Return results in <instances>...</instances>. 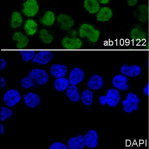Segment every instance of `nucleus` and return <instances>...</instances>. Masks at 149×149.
Wrapping results in <instances>:
<instances>
[{
  "label": "nucleus",
  "mask_w": 149,
  "mask_h": 149,
  "mask_svg": "<svg viewBox=\"0 0 149 149\" xmlns=\"http://www.w3.org/2000/svg\"><path fill=\"white\" fill-rule=\"evenodd\" d=\"M78 33L81 38L87 37L88 40L93 43L97 42L100 34V31L88 24H82L79 29Z\"/></svg>",
  "instance_id": "f257e3e1"
},
{
  "label": "nucleus",
  "mask_w": 149,
  "mask_h": 149,
  "mask_svg": "<svg viewBox=\"0 0 149 149\" xmlns=\"http://www.w3.org/2000/svg\"><path fill=\"white\" fill-rule=\"evenodd\" d=\"M139 102L140 100L136 94L133 93H128L126 99L122 102L124 111L129 113L133 111L137 110Z\"/></svg>",
  "instance_id": "f03ea898"
},
{
  "label": "nucleus",
  "mask_w": 149,
  "mask_h": 149,
  "mask_svg": "<svg viewBox=\"0 0 149 149\" xmlns=\"http://www.w3.org/2000/svg\"><path fill=\"white\" fill-rule=\"evenodd\" d=\"M39 10L36 0H26L23 3L22 12L28 17H34Z\"/></svg>",
  "instance_id": "7ed1b4c3"
},
{
  "label": "nucleus",
  "mask_w": 149,
  "mask_h": 149,
  "mask_svg": "<svg viewBox=\"0 0 149 149\" xmlns=\"http://www.w3.org/2000/svg\"><path fill=\"white\" fill-rule=\"evenodd\" d=\"M21 100V95L17 90L12 89L9 90L3 95V100L6 105L13 107Z\"/></svg>",
  "instance_id": "20e7f679"
},
{
  "label": "nucleus",
  "mask_w": 149,
  "mask_h": 149,
  "mask_svg": "<svg viewBox=\"0 0 149 149\" xmlns=\"http://www.w3.org/2000/svg\"><path fill=\"white\" fill-rule=\"evenodd\" d=\"M61 45L65 49H78L81 47L83 42L78 37L65 36L62 40Z\"/></svg>",
  "instance_id": "39448f33"
},
{
  "label": "nucleus",
  "mask_w": 149,
  "mask_h": 149,
  "mask_svg": "<svg viewBox=\"0 0 149 149\" xmlns=\"http://www.w3.org/2000/svg\"><path fill=\"white\" fill-rule=\"evenodd\" d=\"M29 77L32 79H35L40 85H46L49 80V76L46 72L39 69H34L31 70L29 73Z\"/></svg>",
  "instance_id": "423d86ee"
},
{
  "label": "nucleus",
  "mask_w": 149,
  "mask_h": 149,
  "mask_svg": "<svg viewBox=\"0 0 149 149\" xmlns=\"http://www.w3.org/2000/svg\"><path fill=\"white\" fill-rule=\"evenodd\" d=\"M53 54L50 51L43 50L36 54L32 62L41 65H46L52 59Z\"/></svg>",
  "instance_id": "0eeeda50"
},
{
  "label": "nucleus",
  "mask_w": 149,
  "mask_h": 149,
  "mask_svg": "<svg viewBox=\"0 0 149 149\" xmlns=\"http://www.w3.org/2000/svg\"><path fill=\"white\" fill-rule=\"evenodd\" d=\"M128 81V79L125 75L118 74L113 78L112 84L115 88L121 91H125L129 88V86L127 84Z\"/></svg>",
  "instance_id": "6e6552de"
},
{
  "label": "nucleus",
  "mask_w": 149,
  "mask_h": 149,
  "mask_svg": "<svg viewBox=\"0 0 149 149\" xmlns=\"http://www.w3.org/2000/svg\"><path fill=\"white\" fill-rule=\"evenodd\" d=\"M57 21L61 24V29L62 31H69L74 24V20L66 14H60L58 15Z\"/></svg>",
  "instance_id": "1a4fd4ad"
},
{
  "label": "nucleus",
  "mask_w": 149,
  "mask_h": 149,
  "mask_svg": "<svg viewBox=\"0 0 149 149\" xmlns=\"http://www.w3.org/2000/svg\"><path fill=\"white\" fill-rule=\"evenodd\" d=\"M85 145L90 148H95L98 145V134L94 130H90L84 136Z\"/></svg>",
  "instance_id": "9d476101"
},
{
  "label": "nucleus",
  "mask_w": 149,
  "mask_h": 149,
  "mask_svg": "<svg viewBox=\"0 0 149 149\" xmlns=\"http://www.w3.org/2000/svg\"><path fill=\"white\" fill-rule=\"evenodd\" d=\"M120 71L122 74L125 76L136 77L140 74L141 69L139 66L136 65L128 66L126 64H124L121 67Z\"/></svg>",
  "instance_id": "9b49d317"
},
{
  "label": "nucleus",
  "mask_w": 149,
  "mask_h": 149,
  "mask_svg": "<svg viewBox=\"0 0 149 149\" xmlns=\"http://www.w3.org/2000/svg\"><path fill=\"white\" fill-rule=\"evenodd\" d=\"M84 73L83 71L79 68H74L70 72L69 76L70 84L76 86L80 83L83 80Z\"/></svg>",
  "instance_id": "f8f14e48"
},
{
  "label": "nucleus",
  "mask_w": 149,
  "mask_h": 149,
  "mask_svg": "<svg viewBox=\"0 0 149 149\" xmlns=\"http://www.w3.org/2000/svg\"><path fill=\"white\" fill-rule=\"evenodd\" d=\"M107 104L110 107H114L118 104L120 100V93L116 89L111 88L107 92L106 95Z\"/></svg>",
  "instance_id": "ddd939ff"
},
{
  "label": "nucleus",
  "mask_w": 149,
  "mask_h": 149,
  "mask_svg": "<svg viewBox=\"0 0 149 149\" xmlns=\"http://www.w3.org/2000/svg\"><path fill=\"white\" fill-rule=\"evenodd\" d=\"M113 15L111 9L109 7H104L100 8L97 13L96 19L98 22H107L110 20Z\"/></svg>",
  "instance_id": "4468645a"
},
{
  "label": "nucleus",
  "mask_w": 149,
  "mask_h": 149,
  "mask_svg": "<svg viewBox=\"0 0 149 149\" xmlns=\"http://www.w3.org/2000/svg\"><path fill=\"white\" fill-rule=\"evenodd\" d=\"M12 39L15 41H17V47L18 49H22L26 47L29 44V38L24 36L22 32L17 31L14 33Z\"/></svg>",
  "instance_id": "2eb2a0df"
},
{
  "label": "nucleus",
  "mask_w": 149,
  "mask_h": 149,
  "mask_svg": "<svg viewBox=\"0 0 149 149\" xmlns=\"http://www.w3.org/2000/svg\"><path fill=\"white\" fill-rule=\"evenodd\" d=\"M24 100L26 105L30 108H35L39 105L40 102L39 95L33 93H29L24 95Z\"/></svg>",
  "instance_id": "dca6fc26"
},
{
  "label": "nucleus",
  "mask_w": 149,
  "mask_h": 149,
  "mask_svg": "<svg viewBox=\"0 0 149 149\" xmlns=\"http://www.w3.org/2000/svg\"><path fill=\"white\" fill-rule=\"evenodd\" d=\"M85 147L84 138L82 135L71 138L68 141V148L69 149H83Z\"/></svg>",
  "instance_id": "f3484780"
},
{
  "label": "nucleus",
  "mask_w": 149,
  "mask_h": 149,
  "mask_svg": "<svg viewBox=\"0 0 149 149\" xmlns=\"http://www.w3.org/2000/svg\"><path fill=\"white\" fill-rule=\"evenodd\" d=\"M24 31L27 36H34L38 31V24L33 19H28L24 24Z\"/></svg>",
  "instance_id": "a211bd4d"
},
{
  "label": "nucleus",
  "mask_w": 149,
  "mask_h": 149,
  "mask_svg": "<svg viewBox=\"0 0 149 149\" xmlns=\"http://www.w3.org/2000/svg\"><path fill=\"white\" fill-rule=\"evenodd\" d=\"M50 71L52 75L55 78H62L67 74V68L64 65L54 64L51 66Z\"/></svg>",
  "instance_id": "6ab92c4d"
},
{
  "label": "nucleus",
  "mask_w": 149,
  "mask_h": 149,
  "mask_svg": "<svg viewBox=\"0 0 149 149\" xmlns=\"http://www.w3.org/2000/svg\"><path fill=\"white\" fill-rule=\"evenodd\" d=\"M84 7L91 14L97 13L100 9V2L97 0H85Z\"/></svg>",
  "instance_id": "aec40b11"
},
{
  "label": "nucleus",
  "mask_w": 149,
  "mask_h": 149,
  "mask_svg": "<svg viewBox=\"0 0 149 149\" xmlns=\"http://www.w3.org/2000/svg\"><path fill=\"white\" fill-rule=\"evenodd\" d=\"M103 85V79L97 74H93L88 83V86L92 90H99Z\"/></svg>",
  "instance_id": "412c9836"
},
{
  "label": "nucleus",
  "mask_w": 149,
  "mask_h": 149,
  "mask_svg": "<svg viewBox=\"0 0 149 149\" xmlns=\"http://www.w3.org/2000/svg\"><path fill=\"white\" fill-rule=\"evenodd\" d=\"M56 20L55 15L53 12L51 10L46 11L42 19H40L41 24L46 26H50L54 24Z\"/></svg>",
  "instance_id": "4be33fe9"
},
{
  "label": "nucleus",
  "mask_w": 149,
  "mask_h": 149,
  "mask_svg": "<svg viewBox=\"0 0 149 149\" xmlns=\"http://www.w3.org/2000/svg\"><path fill=\"white\" fill-rule=\"evenodd\" d=\"M23 23L22 15L19 12H14L11 15L10 27L12 29H17L20 27Z\"/></svg>",
  "instance_id": "5701e85b"
},
{
  "label": "nucleus",
  "mask_w": 149,
  "mask_h": 149,
  "mask_svg": "<svg viewBox=\"0 0 149 149\" xmlns=\"http://www.w3.org/2000/svg\"><path fill=\"white\" fill-rule=\"evenodd\" d=\"M66 94L70 100L73 102H78L80 100V93L79 90L76 86L71 85L69 86L67 90Z\"/></svg>",
  "instance_id": "b1692460"
},
{
  "label": "nucleus",
  "mask_w": 149,
  "mask_h": 149,
  "mask_svg": "<svg viewBox=\"0 0 149 149\" xmlns=\"http://www.w3.org/2000/svg\"><path fill=\"white\" fill-rule=\"evenodd\" d=\"M69 84V80L67 78H57L54 81L55 88L59 92H63L68 88Z\"/></svg>",
  "instance_id": "393cba45"
},
{
  "label": "nucleus",
  "mask_w": 149,
  "mask_h": 149,
  "mask_svg": "<svg viewBox=\"0 0 149 149\" xmlns=\"http://www.w3.org/2000/svg\"><path fill=\"white\" fill-rule=\"evenodd\" d=\"M39 37L41 41L44 44H50L54 38L51 34H49L46 29H42L39 32Z\"/></svg>",
  "instance_id": "a878e982"
},
{
  "label": "nucleus",
  "mask_w": 149,
  "mask_h": 149,
  "mask_svg": "<svg viewBox=\"0 0 149 149\" xmlns=\"http://www.w3.org/2000/svg\"><path fill=\"white\" fill-rule=\"evenodd\" d=\"M81 101L85 105L92 104L93 102V93L92 91L86 90L84 91L81 95Z\"/></svg>",
  "instance_id": "bb28decb"
},
{
  "label": "nucleus",
  "mask_w": 149,
  "mask_h": 149,
  "mask_svg": "<svg viewBox=\"0 0 149 149\" xmlns=\"http://www.w3.org/2000/svg\"><path fill=\"white\" fill-rule=\"evenodd\" d=\"M19 52L22 60L25 62H29L33 59L36 55L34 50H21Z\"/></svg>",
  "instance_id": "cd10ccee"
},
{
  "label": "nucleus",
  "mask_w": 149,
  "mask_h": 149,
  "mask_svg": "<svg viewBox=\"0 0 149 149\" xmlns=\"http://www.w3.org/2000/svg\"><path fill=\"white\" fill-rule=\"evenodd\" d=\"M131 36L135 40H141L144 38L145 34L138 29H135L131 32Z\"/></svg>",
  "instance_id": "c85d7f7f"
},
{
  "label": "nucleus",
  "mask_w": 149,
  "mask_h": 149,
  "mask_svg": "<svg viewBox=\"0 0 149 149\" xmlns=\"http://www.w3.org/2000/svg\"><path fill=\"white\" fill-rule=\"evenodd\" d=\"M13 114V111L10 109L5 107H1V121H3L8 118L12 117Z\"/></svg>",
  "instance_id": "c756f323"
},
{
  "label": "nucleus",
  "mask_w": 149,
  "mask_h": 149,
  "mask_svg": "<svg viewBox=\"0 0 149 149\" xmlns=\"http://www.w3.org/2000/svg\"><path fill=\"white\" fill-rule=\"evenodd\" d=\"M32 84H33V80L32 79L30 78L29 77H24L22 79L21 81V85L22 88L26 89L31 88L32 86Z\"/></svg>",
  "instance_id": "7c9ffc66"
},
{
  "label": "nucleus",
  "mask_w": 149,
  "mask_h": 149,
  "mask_svg": "<svg viewBox=\"0 0 149 149\" xmlns=\"http://www.w3.org/2000/svg\"><path fill=\"white\" fill-rule=\"evenodd\" d=\"M68 148L63 143L60 142H55L51 145L49 149H67Z\"/></svg>",
  "instance_id": "2f4dec72"
},
{
  "label": "nucleus",
  "mask_w": 149,
  "mask_h": 149,
  "mask_svg": "<svg viewBox=\"0 0 149 149\" xmlns=\"http://www.w3.org/2000/svg\"><path fill=\"white\" fill-rule=\"evenodd\" d=\"M100 100V105H105L107 103V98L106 96H104V95H101L100 97L99 98Z\"/></svg>",
  "instance_id": "473e14b6"
},
{
  "label": "nucleus",
  "mask_w": 149,
  "mask_h": 149,
  "mask_svg": "<svg viewBox=\"0 0 149 149\" xmlns=\"http://www.w3.org/2000/svg\"><path fill=\"white\" fill-rule=\"evenodd\" d=\"M127 3L130 6H134L137 3L138 0H127Z\"/></svg>",
  "instance_id": "72a5a7b5"
},
{
  "label": "nucleus",
  "mask_w": 149,
  "mask_h": 149,
  "mask_svg": "<svg viewBox=\"0 0 149 149\" xmlns=\"http://www.w3.org/2000/svg\"><path fill=\"white\" fill-rule=\"evenodd\" d=\"M143 92L144 93L147 95H149V84H148L146 86L144 87L143 88Z\"/></svg>",
  "instance_id": "f704fd0d"
},
{
  "label": "nucleus",
  "mask_w": 149,
  "mask_h": 149,
  "mask_svg": "<svg viewBox=\"0 0 149 149\" xmlns=\"http://www.w3.org/2000/svg\"><path fill=\"white\" fill-rule=\"evenodd\" d=\"M7 65V62L3 59H1V71L5 68Z\"/></svg>",
  "instance_id": "c9c22d12"
},
{
  "label": "nucleus",
  "mask_w": 149,
  "mask_h": 149,
  "mask_svg": "<svg viewBox=\"0 0 149 149\" xmlns=\"http://www.w3.org/2000/svg\"><path fill=\"white\" fill-rule=\"evenodd\" d=\"M6 85V81L5 79L2 76L1 77V88H4Z\"/></svg>",
  "instance_id": "e433bc0d"
},
{
  "label": "nucleus",
  "mask_w": 149,
  "mask_h": 149,
  "mask_svg": "<svg viewBox=\"0 0 149 149\" xmlns=\"http://www.w3.org/2000/svg\"><path fill=\"white\" fill-rule=\"evenodd\" d=\"M98 2H100V3L103 4V5H105L107 3H109L110 0H97Z\"/></svg>",
  "instance_id": "4c0bfd02"
},
{
  "label": "nucleus",
  "mask_w": 149,
  "mask_h": 149,
  "mask_svg": "<svg viewBox=\"0 0 149 149\" xmlns=\"http://www.w3.org/2000/svg\"><path fill=\"white\" fill-rule=\"evenodd\" d=\"M4 131H5L4 127H3V124L2 123L1 124V135L3 134V133H4Z\"/></svg>",
  "instance_id": "58836bf2"
}]
</instances>
